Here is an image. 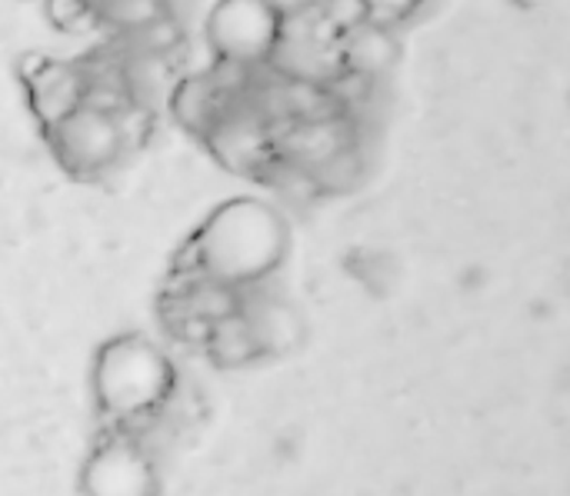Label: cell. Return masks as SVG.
<instances>
[{"label": "cell", "instance_id": "3957f363", "mask_svg": "<svg viewBox=\"0 0 570 496\" xmlns=\"http://www.w3.org/2000/svg\"><path fill=\"white\" fill-rule=\"evenodd\" d=\"M43 133H47V143H50L53 157L60 160V167L77 177L104 173L127 150L120 120L104 110H94L87 103L77 107L73 113H67L63 120H57L53 127H47Z\"/></svg>", "mask_w": 570, "mask_h": 496}, {"label": "cell", "instance_id": "7c38bea8", "mask_svg": "<svg viewBox=\"0 0 570 496\" xmlns=\"http://www.w3.org/2000/svg\"><path fill=\"white\" fill-rule=\"evenodd\" d=\"M361 173H364L361 147L354 143V147L341 150L337 157H331L324 167H317L311 177H314V183H317L321 194H344V190H351V187L361 183Z\"/></svg>", "mask_w": 570, "mask_h": 496}, {"label": "cell", "instance_id": "4fadbf2b", "mask_svg": "<svg viewBox=\"0 0 570 496\" xmlns=\"http://www.w3.org/2000/svg\"><path fill=\"white\" fill-rule=\"evenodd\" d=\"M47 3V17L57 30H67V33H83L90 27H97V17H94V7L90 0H43Z\"/></svg>", "mask_w": 570, "mask_h": 496}, {"label": "cell", "instance_id": "52a82bcc", "mask_svg": "<svg viewBox=\"0 0 570 496\" xmlns=\"http://www.w3.org/2000/svg\"><path fill=\"white\" fill-rule=\"evenodd\" d=\"M17 73L27 90V103L43 130L73 113L77 107H83L87 80L77 63H63L47 53H23Z\"/></svg>", "mask_w": 570, "mask_h": 496}, {"label": "cell", "instance_id": "9c48e42d", "mask_svg": "<svg viewBox=\"0 0 570 496\" xmlns=\"http://www.w3.org/2000/svg\"><path fill=\"white\" fill-rule=\"evenodd\" d=\"M337 50H341V67L347 73L364 77V80H381L401 60V40H397V33L391 27H377L371 20L344 30L337 37Z\"/></svg>", "mask_w": 570, "mask_h": 496}, {"label": "cell", "instance_id": "277c9868", "mask_svg": "<svg viewBox=\"0 0 570 496\" xmlns=\"http://www.w3.org/2000/svg\"><path fill=\"white\" fill-rule=\"evenodd\" d=\"M250 80H254V70L217 60L210 70L180 77L167 90V107L187 133L204 137L214 127V120L250 87Z\"/></svg>", "mask_w": 570, "mask_h": 496}, {"label": "cell", "instance_id": "5b68a950", "mask_svg": "<svg viewBox=\"0 0 570 496\" xmlns=\"http://www.w3.org/2000/svg\"><path fill=\"white\" fill-rule=\"evenodd\" d=\"M267 67L281 77L311 80V83L327 87L344 70L341 50H337V33H331L321 23L317 10L301 13V17H287Z\"/></svg>", "mask_w": 570, "mask_h": 496}, {"label": "cell", "instance_id": "7a4b0ae2", "mask_svg": "<svg viewBox=\"0 0 570 496\" xmlns=\"http://www.w3.org/2000/svg\"><path fill=\"white\" fill-rule=\"evenodd\" d=\"M284 17H277L264 0H217L207 13L204 33L220 63H234L244 70L267 67Z\"/></svg>", "mask_w": 570, "mask_h": 496}, {"label": "cell", "instance_id": "8992f818", "mask_svg": "<svg viewBox=\"0 0 570 496\" xmlns=\"http://www.w3.org/2000/svg\"><path fill=\"white\" fill-rule=\"evenodd\" d=\"M200 140L234 173L261 177V170L274 157V127L250 107L247 90L214 120V127Z\"/></svg>", "mask_w": 570, "mask_h": 496}, {"label": "cell", "instance_id": "8fae6325", "mask_svg": "<svg viewBox=\"0 0 570 496\" xmlns=\"http://www.w3.org/2000/svg\"><path fill=\"white\" fill-rule=\"evenodd\" d=\"M124 40H130L127 53H154V57H170L174 47H180L184 33H180V23L170 17V13H160L157 20H150L147 27L134 30V33H124Z\"/></svg>", "mask_w": 570, "mask_h": 496}, {"label": "cell", "instance_id": "ba28073f", "mask_svg": "<svg viewBox=\"0 0 570 496\" xmlns=\"http://www.w3.org/2000/svg\"><path fill=\"white\" fill-rule=\"evenodd\" d=\"M357 143V127L351 113L321 117V120H287L274 127V157L314 173L331 157Z\"/></svg>", "mask_w": 570, "mask_h": 496}, {"label": "cell", "instance_id": "5bb4252c", "mask_svg": "<svg viewBox=\"0 0 570 496\" xmlns=\"http://www.w3.org/2000/svg\"><path fill=\"white\" fill-rule=\"evenodd\" d=\"M364 17L377 27H397L404 20H411L421 7V0H361Z\"/></svg>", "mask_w": 570, "mask_h": 496}, {"label": "cell", "instance_id": "30bf717a", "mask_svg": "<svg viewBox=\"0 0 570 496\" xmlns=\"http://www.w3.org/2000/svg\"><path fill=\"white\" fill-rule=\"evenodd\" d=\"M97 23L110 27L117 37L134 33L167 13V0H90Z\"/></svg>", "mask_w": 570, "mask_h": 496}, {"label": "cell", "instance_id": "6da1fadb", "mask_svg": "<svg viewBox=\"0 0 570 496\" xmlns=\"http://www.w3.org/2000/svg\"><path fill=\"white\" fill-rule=\"evenodd\" d=\"M284 254V220L261 200H230L197 237V264L210 284L264 277Z\"/></svg>", "mask_w": 570, "mask_h": 496}, {"label": "cell", "instance_id": "9a60e30c", "mask_svg": "<svg viewBox=\"0 0 570 496\" xmlns=\"http://www.w3.org/2000/svg\"><path fill=\"white\" fill-rule=\"evenodd\" d=\"M277 17H301V13H311L321 0H264Z\"/></svg>", "mask_w": 570, "mask_h": 496}]
</instances>
